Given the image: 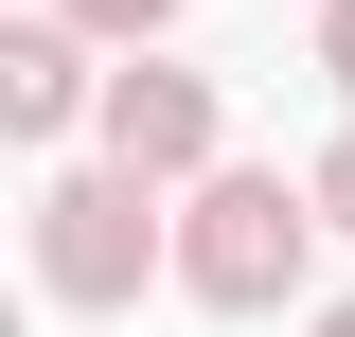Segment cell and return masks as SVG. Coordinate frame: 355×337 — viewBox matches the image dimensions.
I'll return each mask as SVG.
<instances>
[{"instance_id":"8","label":"cell","mask_w":355,"mask_h":337,"mask_svg":"<svg viewBox=\"0 0 355 337\" xmlns=\"http://www.w3.org/2000/svg\"><path fill=\"white\" fill-rule=\"evenodd\" d=\"M302 337H355V302H320V320H302Z\"/></svg>"},{"instance_id":"2","label":"cell","mask_w":355,"mask_h":337,"mask_svg":"<svg viewBox=\"0 0 355 337\" xmlns=\"http://www.w3.org/2000/svg\"><path fill=\"white\" fill-rule=\"evenodd\" d=\"M142 266H178V231H160V196H142L125 160H71V178H36V284L71 302V320L142 302Z\"/></svg>"},{"instance_id":"4","label":"cell","mask_w":355,"mask_h":337,"mask_svg":"<svg viewBox=\"0 0 355 337\" xmlns=\"http://www.w3.org/2000/svg\"><path fill=\"white\" fill-rule=\"evenodd\" d=\"M0 125H18V142L107 125V71H89V36H71V18H0Z\"/></svg>"},{"instance_id":"5","label":"cell","mask_w":355,"mask_h":337,"mask_svg":"<svg viewBox=\"0 0 355 337\" xmlns=\"http://www.w3.org/2000/svg\"><path fill=\"white\" fill-rule=\"evenodd\" d=\"M36 18H71V36H125V53H142V36H178V0H36Z\"/></svg>"},{"instance_id":"1","label":"cell","mask_w":355,"mask_h":337,"mask_svg":"<svg viewBox=\"0 0 355 337\" xmlns=\"http://www.w3.org/2000/svg\"><path fill=\"white\" fill-rule=\"evenodd\" d=\"M302 266H320V178L231 160V178H196V196H178V284L214 302V320H266V302H302Z\"/></svg>"},{"instance_id":"6","label":"cell","mask_w":355,"mask_h":337,"mask_svg":"<svg viewBox=\"0 0 355 337\" xmlns=\"http://www.w3.org/2000/svg\"><path fill=\"white\" fill-rule=\"evenodd\" d=\"M302 178H320V231H355V125H338V142H320V160H302Z\"/></svg>"},{"instance_id":"7","label":"cell","mask_w":355,"mask_h":337,"mask_svg":"<svg viewBox=\"0 0 355 337\" xmlns=\"http://www.w3.org/2000/svg\"><path fill=\"white\" fill-rule=\"evenodd\" d=\"M320 71H338V107H355V0H320Z\"/></svg>"},{"instance_id":"3","label":"cell","mask_w":355,"mask_h":337,"mask_svg":"<svg viewBox=\"0 0 355 337\" xmlns=\"http://www.w3.org/2000/svg\"><path fill=\"white\" fill-rule=\"evenodd\" d=\"M214 71H160V53H125V71H107V160L142 178V196H160V178H231L214 160Z\"/></svg>"}]
</instances>
